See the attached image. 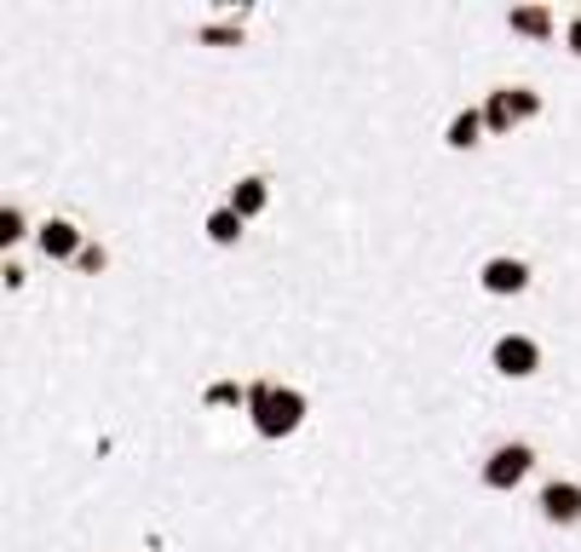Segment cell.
<instances>
[{"label":"cell","instance_id":"obj_16","mask_svg":"<svg viewBox=\"0 0 581 552\" xmlns=\"http://www.w3.org/2000/svg\"><path fill=\"white\" fill-rule=\"evenodd\" d=\"M570 52L581 58V17H576V24H570Z\"/></svg>","mask_w":581,"mask_h":552},{"label":"cell","instance_id":"obj_14","mask_svg":"<svg viewBox=\"0 0 581 552\" xmlns=\"http://www.w3.org/2000/svg\"><path fill=\"white\" fill-rule=\"evenodd\" d=\"M202 40H213V47H231V40H236V24H213V29H202Z\"/></svg>","mask_w":581,"mask_h":552},{"label":"cell","instance_id":"obj_9","mask_svg":"<svg viewBox=\"0 0 581 552\" xmlns=\"http://www.w3.org/2000/svg\"><path fill=\"white\" fill-rule=\"evenodd\" d=\"M507 24L518 29V35H535V40H547L553 35V12L547 7H512V17Z\"/></svg>","mask_w":581,"mask_h":552},{"label":"cell","instance_id":"obj_13","mask_svg":"<svg viewBox=\"0 0 581 552\" xmlns=\"http://www.w3.org/2000/svg\"><path fill=\"white\" fill-rule=\"evenodd\" d=\"M17 236H24V213L7 208V213H0V242H17Z\"/></svg>","mask_w":581,"mask_h":552},{"label":"cell","instance_id":"obj_1","mask_svg":"<svg viewBox=\"0 0 581 552\" xmlns=\"http://www.w3.org/2000/svg\"><path fill=\"white\" fill-rule=\"evenodd\" d=\"M248 415H254L259 438H288V432H299V420H306V397H299L294 385L259 380L248 392Z\"/></svg>","mask_w":581,"mask_h":552},{"label":"cell","instance_id":"obj_15","mask_svg":"<svg viewBox=\"0 0 581 552\" xmlns=\"http://www.w3.org/2000/svg\"><path fill=\"white\" fill-rule=\"evenodd\" d=\"M82 271H104V248H82Z\"/></svg>","mask_w":581,"mask_h":552},{"label":"cell","instance_id":"obj_6","mask_svg":"<svg viewBox=\"0 0 581 552\" xmlns=\"http://www.w3.org/2000/svg\"><path fill=\"white\" fill-rule=\"evenodd\" d=\"M41 254L47 259H82V231L70 219H47L41 224Z\"/></svg>","mask_w":581,"mask_h":552},{"label":"cell","instance_id":"obj_4","mask_svg":"<svg viewBox=\"0 0 581 552\" xmlns=\"http://www.w3.org/2000/svg\"><path fill=\"white\" fill-rule=\"evenodd\" d=\"M478 282H484L490 294H524L530 289V265L524 259H490L484 271H478Z\"/></svg>","mask_w":581,"mask_h":552},{"label":"cell","instance_id":"obj_3","mask_svg":"<svg viewBox=\"0 0 581 552\" xmlns=\"http://www.w3.org/2000/svg\"><path fill=\"white\" fill-rule=\"evenodd\" d=\"M530 466H535L530 449H524V443H507V449H495V455H490L484 483H490V489H512V483H524V478H530Z\"/></svg>","mask_w":581,"mask_h":552},{"label":"cell","instance_id":"obj_7","mask_svg":"<svg viewBox=\"0 0 581 552\" xmlns=\"http://www.w3.org/2000/svg\"><path fill=\"white\" fill-rule=\"evenodd\" d=\"M265 208H271V184L265 179H236L231 184V213L254 219V213H265Z\"/></svg>","mask_w":581,"mask_h":552},{"label":"cell","instance_id":"obj_8","mask_svg":"<svg viewBox=\"0 0 581 552\" xmlns=\"http://www.w3.org/2000/svg\"><path fill=\"white\" fill-rule=\"evenodd\" d=\"M478 133H484V110H460V115H449L444 145H449V150H472Z\"/></svg>","mask_w":581,"mask_h":552},{"label":"cell","instance_id":"obj_2","mask_svg":"<svg viewBox=\"0 0 581 552\" xmlns=\"http://www.w3.org/2000/svg\"><path fill=\"white\" fill-rule=\"evenodd\" d=\"M490 363H495L507 380H530L535 368H541V352H535V340H524V334H500L495 352H490Z\"/></svg>","mask_w":581,"mask_h":552},{"label":"cell","instance_id":"obj_11","mask_svg":"<svg viewBox=\"0 0 581 552\" xmlns=\"http://www.w3.org/2000/svg\"><path fill=\"white\" fill-rule=\"evenodd\" d=\"M208 242H219V248H231L236 236H243V213H231V208H219V213H208Z\"/></svg>","mask_w":581,"mask_h":552},{"label":"cell","instance_id":"obj_12","mask_svg":"<svg viewBox=\"0 0 581 552\" xmlns=\"http://www.w3.org/2000/svg\"><path fill=\"white\" fill-rule=\"evenodd\" d=\"M208 403H213V408H231V403H248V392H243L236 380H213V385H208Z\"/></svg>","mask_w":581,"mask_h":552},{"label":"cell","instance_id":"obj_5","mask_svg":"<svg viewBox=\"0 0 581 552\" xmlns=\"http://www.w3.org/2000/svg\"><path fill=\"white\" fill-rule=\"evenodd\" d=\"M541 513H547V524H581V483H547Z\"/></svg>","mask_w":581,"mask_h":552},{"label":"cell","instance_id":"obj_10","mask_svg":"<svg viewBox=\"0 0 581 552\" xmlns=\"http://www.w3.org/2000/svg\"><path fill=\"white\" fill-rule=\"evenodd\" d=\"M484 127H490V133H512V127H518V110H512V93H507V87L490 93V105H484Z\"/></svg>","mask_w":581,"mask_h":552}]
</instances>
